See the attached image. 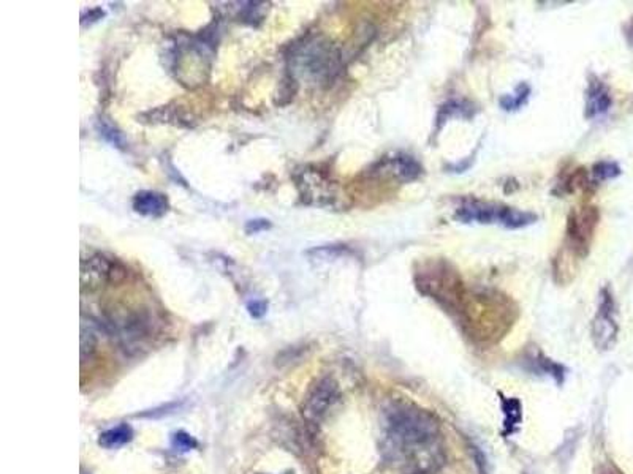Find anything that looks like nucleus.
Segmentation results:
<instances>
[{
	"label": "nucleus",
	"instance_id": "9d476101",
	"mask_svg": "<svg viewBox=\"0 0 633 474\" xmlns=\"http://www.w3.org/2000/svg\"><path fill=\"white\" fill-rule=\"evenodd\" d=\"M133 210L136 214L144 215V217H150V218H160L168 212V198L158 193V191H153V190H143L138 191L133 196Z\"/></svg>",
	"mask_w": 633,
	"mask_h": 474
},
{
	"label": "nucleus",
	"instance_id": "f3484780",
	"mask_svg": "<svg viewBox=\"0 0 633 474\" xmlns=\"http://www.w3.org/2000/svg\"><path fill=\"white\" fill-rule=\"evenodd\" d=\"M619 174H621V169L616 163L600 162L594 167V176L598 181H608V179H615Z\"/></svg>",
	"mask_w": 633,
	"mask_h": 474
},
{
	"label": "nucleus",
	"instance_id": "423d86ee",
	"mask_svg": "<svg viewBox=\"0 0 633 474\" xmlns=\"http://www.w3.org/2000/svg\"><path fill=\"white\" fill-rule=\"evenodd\" d=\"M598 222V212L595 208H583L570 212L567 223V240L568 247L576 256H586L590 240Z\"/></svg>",
	"mask_w": 633,
	"mask_h": 474
},
{
	"label": "nucleus",
	"instance_id": "20e7f679",
	"mask_svg": "<svg viewBox=\"0 0 633 474\" xmlns=\"http://www.w3.org/2000/svg\"><path fill=\"white\" fill-rule=\"evenodd\" d=\"M455 218L461 223L500 225L508 230H519L535 223L539 217L532 212L519 210L500 203L481 201V199H464L456 209Z\"/></svg>",
	"mask_w": 633,
	"mask_h": 474
},
{
	"label": "nucleus",
	"instance_id": "6e6552de",
	"mask_svg": "<svg viewBox=\"0 0 633 474\" xmlns=\"http://www.w3.org/2000/svg\"><path fill=\"white\" fill-rule=\"evenodd\" d=\"M337 397H339L337 384L331 378H323L309 390L304 405H302V416L307 422L319 424L337 402Z\"/></svg>",
	"mask_w": 633,
	"mask_h": 474
},
{
	"label": "nucleus",
	"instance_id": "a211bd4d",
	"mask_svg": "<svg viewBox=\"0 0 633 474\" xmlns=\"http://www.w3.org/2000/svg\"><path fill=\"white\" fill-rule=\"evenodd\" d=\"M171 444H173V448L176 451L181 452H189L198 446L197 439L194 436H190L189 434H185V431H177V434H175L173 438H171Z\"/></svg>",
	"mask_w": 633,
	"mask_h": 474
},
{
	"label": "nucleus",
	"instance_id": "0eeeda50",
	"mask_svg": "<svg viewBox=\"0 0 633 474\" xmlns=\"http://www.w3.org/2000/svg\"><path fill=\"white\" fill-rule=\"evenodd\" d=\"M423 173V167L414 157L410 155H393L385 157L378 160L373 168L368 171L369 177L385 179L393 184H407L415 181Z\"/></svg>",
	"mask_w": 633,
	"mask_h": 474
},
{
	"label": "nucleus",
	"instance_id": "2eb2a0df",
	"mask_svg": "<svg viewBox=\"0 0 633 474\" xmlns=\"http://www.w3.org/2000/svg\"><path fill=\"white\" fill-rule=\"evenodd\" d=\"M95 348H97V339H95V334L92 329H86V326L82 325V331H81V359L84 362L86 359H89L94 353Z\"/></svg>",
	"mask_w": 633,
	"mask_h": 474
},
{
	"label": "nucleus",
	"instance_id": "4468645a",
	"mask_svg": "<svg viewBox=\"0 0 633 474\" xmlns=\"http://www.w3.org/2000/svg\"><path fill=\"white\" fill-rule=\"evenodd\" d=\"M505 413V427L508 431H513L516 425L521 421V405L516 398H505L504 400Z\"/></svg>",
	"mask_w": 633,
	"mask_h": 474
},
{
	"label": "nucleus",
	"instance_id": "ddd939ff",
	"mask_svg": "<svg viewBox=\"0 0 633 474\" xmlns=\"http://www.w3.org/2000/svg\"><path fill=\"white\" fill-rule=\"evenodd\" d=\"M529 94H531V87L527 84H521L516 92L513 95H505V97L500 98V106L505 109V111H514V109H519L529 98Z\"/></svg>",
	"mask_w": 633,
	"mask_h": 474
},
{
	"label": "nucleus",
	"instance_id": "f257e3e1",
	"mask_svg": "<svg viewBox=\"0 0 633 474\" xmlns=\"http://www.w3.org/2000/svg\"><path fill=\"white\" fill-rule=\"evenodd\" d=\"M383 456L404 474H431L444 463L442 438L434 417L414 407L385 414Z\"/></svg>",
	"mask_w": 633,
	"mask_h": 474
},
{
	"label": "nucleus",
	"instance_id": "aec40b11",
	"mask_svg": "<svg viewBox=\"0 0 633 474\" xmlns=\"http://www.w3.org/2000/svg\"><path fill=\"white\" fill-rule=\"evenodd\" d=\"M103 16H105V11H103L100 6H97V9H91L81 15V24L91 26L94 23H97V21H100Z\"/></svg>",
	"mask_w": 633,
	"mask_h": 474
},
{
	"label": "nucleus",
	"instance_id": "9b49d317",
	"mask_svg": "<svg viewBox=\"0 0 633 474\" xmlns=\"http://www.w3.org/2000/svg\"><path fill=\"white\" fill-rule=\"evenodd\" d=\"M611 95L607 86L600 79L593 78L589 81L588 92H586V114L588 119H594L597 115H602L611 108Z\"/></svg>",
	"mask_w": 633,
	"mask_h": 474
},
{
	"label": "nucleus",
	"instance_id": "6ab92c4d",
	"mask_svg": "<svg viewBox=\"0 0 633 474\" xmlns=\"http://www.w3.org/2000/svg\"><path fill=\"white\" fill-rule=\"evenodd\" d=\"M268 228H271L270 220L257 218V220H251V222H247L246 232H247V235H257V232H261V231H265Z\"/></svg>",
	"mask_w": 633,
	"mask_h": 474
},
{
	"label": "nucleus",
	"instance_id": "412c9836",
	"mask_svg": "<svg viewBox=\"0 0 633 474\" xmlns=\"http://www.w3.org/2000/svg\"><path fill=\"white\" fill-rule=\"evenodd\" d=\"M247 310H249L252 318H261L268 312V304L265 300H252L247 304Z\"/></svg>",
	"mask_w": 633,
	"mask_h": 474
},
{
	"label": "nucleus",
	"instance_id": "f8f14e48",
	"mask_svg": "<svg viewBox=\"0 0 633 474\" xmlns=\"http://www.w3.org/2000/svg\"><path fill=\"white\" fill-rule=\"evenodd\" d=\"M133 436L132 429L127 424H121L118 427L103 431L99 438V444L105 449H118L127 444Z\"/></svg>",
	"mask_w": 633,
	"mask_h": 474
},
{
	"label": "nucleus",
	"instance_id": "dca6fc26",
	"mask_svg": "<svg viewBox=\"0 0 633 474\" xmlns=\"http://www.w3.org/2000/svg\"><path fill=\"white\" fill-rule=\"evenodd\" d=\"M100 135L116 147L122 149L123 146H126V140H123L122 133L113 125V123L105 122V120L100 122Z\"/></svg>",
	"mask_w": 633,
	"mask_h": 474
},
{
	"label": "nucleus",
	"instance_id": "7ed1b4c3",
	"mask_svg": "<svg viewBox=\"0 0 633 474\" xmlns=\"http://www.w3.org/2000/svg\"><path fill=\"white\" fill-rule=\"evenodd\" d=\"M415 283L423 294L446 307H458L464 299V283L459 272L444 258L422 261L415 269Z\"/></svg>",
	"mask_w": 633,
	"mask_h": 474
},
{
	"label": "nucleus",
	"instance_id": "39448f33",
	"mask_svg": "<svg viewBox=\"0 0 633 474\" xmlns=\"http://www.w3.org/2000/svg\"><path fill=\"white\" fill-rule=\"evenodd\" d=\"M127 276V269L119 261H114L101 253L82 259L81 263V285L87 290H99V288L118 283Z\"/></svg>",
	"mask_w": 633,
	"mask_h": 474
},
{
	"label": "nucleus",
	"instance_id": "1a4fd4ad",
	"mask_svg": "<svg viewBox=\"0 0 633 474\" xmlns=\"http://www.w3.org/2000/svg\"><path fill=\"white\" fill-rule=\"evenodd\" d=\"M617 337V322L613 296L608 290L602 291V300L593 321V339L597 348L610 349Z\"/></svg>",
	"mask_w": 633,
	"mask_h": 474
},
{
	"label": "nucleus",
	"instance_id": "f03ea898",
	"mask_svg": "<svg viewBox=\"0 0 633 474\" xmlns=\"http://www.w3.org/2000/svg\"><path fill=\"white\" fill-rule=\"evenodd\" d=\"M292 70L314 84H328L341 70V52L325 37H311L292 54Z\"/></svg>",
	"mask_w": 633,
	"mask_h": 474
}]
</instances>
